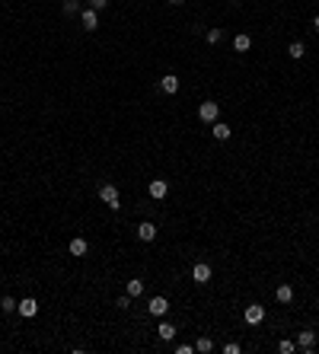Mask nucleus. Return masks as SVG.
I'll list each match as a JSON object with an SVG mask.
<instances>
[{
  "label": "nucleus",
  "instance_id": "obj_27",
  "mask_svg": "<svg viewBox=\"0 0 319 354\" xmlns=\"http://www.w3.org/2000/svg\"><path fill=\"white\" fill-rule=\"evenodd\" d=\"M195 344H176V354H192Z\"/></svg>",
  "mask_w": 319,
  "mask_h": 354
},
{
  "label": "nucleus",
  "instance_id": "obj_30",
  "mask_svg": "<svg viewBox=\"0 0 319 354\" xmlns=\"http://www.w3.org/2000/svg\"><path fill=\"white\" fill-rule=\"evenodd\" d=\"M230 4H233V7H236V4H243V0H230Z\"/></svg>",
  "mask_w": 319,
  "mask_h": 354
},
{
  "label": "nucleus",
  "instance_id": "obj_20",
  "mask_svg": "<svg viewBox=\"0 0 319 354\" xmlns=\"http://www.w3.org/2000/svg\"><path fill=\"white\" fill-rule=\"evenodd\" d=\"M0 309H4V313H16V309H20V300L4 297V300H0Z\"/></svg>",
  "mask_w": 319,
  "mask_h": 354
},
{
  "label": "nucleus",
  "instance_id": "obj_21",
  "mask_svg": "<svg viewBox=\"0 0 319 354\" xmlns=\"http://www.w3.org/2000/svg\"><path fill=\"white\" fill-rule=\"evenodd\" d=\"M278 351H281V354H294V351H297V341L281 338V341H278Z\"/></svg>",
  "mask_w": 319,
  "mask_h": 354
},
{
  "label": "nucleus",
  "instance_id": "obj_13",
  "mask_svg": "<svg viewBox=\"0 0 319 354\" xmlns=\"http://www.w3.org/2000/svg\"><path fill=\"white\" fill-rule=\"evenodd\" d=\"M297 348L300 351H313L316 348V332H300L297 335Z\"/></svg>",
  "mask_w": 319,
  "mask_h": 354
},
{
  "label": "nucleus",
  "instance_id": "obj_11",
  "mask_svg": "<svg viewBox=\"0 0 319 354\" xmlns=\"http://www.w3.org/2000/svg\"><path fill=\"white\" fill-rule=\"evenodd\" d=\"M20 316H26V319H32L39 313V303H36V297H26V300H20V309H16Z\"/></svg>",
  "mask_w": 319,
  "mask_h": 354
},
{
  "label": "nucleus",
  "instance_id": "obj_17",
  "mask_svg": "<svg viewBox=\"0 0 319 354\" xmlns=\"http://www.w3.org/2000/svg\"><path fill=\"white\" fill-rule=\"evenodd\" d=\"M160 338L163 341H172V338H176V325H172V322H160Z\"/></svg>",
  "mask_w": 319,
  "mask_h": 354
},
{
  "label": "nucleus",
  "instance_id": "obj_29",
  "mask_svg": "<svg viewBox=\"0 0 319 354\" xmlns=\"http://www.w3.org/2000/svg\"><path fill=\"white\" fill-rule=\"evenodd\" d=\"M313 29H316V32H319V16H313Z\"/></svg>",
  "mask_w": 319,
  "mask_h": 354
},
{
  "label": "nucleus",
  "instance_id": "obj_14",
  "mask_svg": "<svg viewBox=\"0 0 319 354\" xmlns=\"http://www.w3.org/2000/svg\"><path fill=\"white\" fill-rule=\"evenodd\" d=\"M125 293H128V297H131V300H137V297H141V293H144V281H141V278L128 281V287H125Z\"/></svg>",
  "mask_w": 319,
  "mask_h": 354
},
{
  "label": "nucleus",
  "instance_id": "obj_28",
  "mask_svg": "<svg viewBox=\"0 0 319 354\" xmlns=\"http://www.w3.org/2000/svg\"><path fill=\"white\" fill-rule=\"evenodd\" d=\"M166 4H169V7H182L185 0H166Z\"/></svg>",
  "mask_w": 319,
  "mask_h": 354
},
{
  "label": "nucleus",
  "instance_id": "obj_1",
  "mask_svg": "<svg viewBox=\"0 0 319 354\" xmlns=\"http://www.w3.org/2000/svg\"><path fill=\"white\" fill-rule=\"evenodd\" d=\"M99 198L109 204V211H118L122 208V198H118V188L112 185V182H106V185H99Z\"/></svg>",
  "mask_w": 319,
  "mask_h": 354
},
{
  "label": "nucleus",
  "instance_id": "obj_25",
  "mask_svg": "<svg viewBox=\"0 0 319 354\" xmlns=\"http://www.w3.org/2000/svg\"><path fill=\"white\" fill-rule=\"evenodd\" d=\"M115 306H118V309H128V306H131V297H128V293H125V297H118Z\"/></svg>",
  "mask_w": 319,
  "mask_h": 354
},
{
  "label": "nucleus",
  "instance_id": "obj_8",
  "mask_svg": "<svg viewBox=\"0 0 319 354\" xmlns=\"http://www.w3.org/2000/svg\"><path fill=\"white\" fill-rule=\"evenodd\" d=\"M160 93H166V96H172V93H179V77H176V74H166V77H160Z\"/></svg>",
  "mask_w": 319,
  "mask_h": 354
},
{
  "label": "nucleus",
  "instance_id": "obj_15",
  "mask_svg": "<svg viewBox=\"0 0 319 354\" xmlns=\"http://www.w3.org/2000/svg\"><path fill=\"white\" fill-rule=\"evenodd\" d=\"M274 297H278V303H290V300H294V287H290V284H281V287L274 290Z\"/></svg>",
  "mask_w": 319,
  "mask_h": 354
},
{
  "label": "nucleus",
  "instance_id": "obj_10",
  "mask_svg": "<svg viewBox=\"0 0 319 354\" xmlns=\"http://www.w3.org/2000/svg\"><path fill=\"white\" fill-rule=\"evenodd\" d=\"M211 134H214V141H227V137L233 134V128H230L227 122H220V118H217V122L211 125Z\"/></svg>",
  "mask_w": 319,
  "mask_h": 354
},
{
  "label": "nucleus",
  "instance_id": "obj_2",
  "mask_svg": "<svg viewBox=\"0 0 319 354\" xmlns=\"http://www.w3.org/2000/svg\"><path fill=\"white\" fill-rule=\"evenodd\" d=\"M198 118H201L204 125H214L220 118V106H217V102H211V99L201 102V106H198Z\"/></svg>",
  "mask_w": 319,
  "mask_h": 354
},
{
  "label": "nucleus",
  "instance_id": "obj_3",
  "mask_svg": "<svg viewBox=\"0 0 319 354\" xmlns=\"http://www.w3.org/2000/svg\"><path fill=\"white\" fill-rule=\"evenodd\" d=\"M80 23H83L86 32H96L99 29V13L93 10V7H83V10H80Z\"/></svg>",
  "mask_w": 319,
  "mask_h": 354
},
{
  "label": "nucleus",
  "instance_id": "obj_9",
  "mask_svg": "<svg viewBox=\"0 0 319 354\" xmlns=\"http://www.w3.org/2000/svg\"><path fill=\"white\" fill-rule=\"evenodd\" d=\"M192 281L208 284V281H211V265H208V262H198L195 268H192Z\"/></svg>",
  "mask_w": 319,
  "mask_h": 354
},
{
  "label": "nucleus",
  "instance_id": "obj_4",
  "mask_svg": "<svg viewBox=\"0 0 319 354\" xmlns=\"http://www.w3.org/2000/svg\"><path fill=\"white\" fill-rule=\"evenodd\" d=\"M147 192H150L153 201H163V198L169 195V182H166V179H153V182L147 185Z\"/></svg>",
  "mask_w": 319,
  "mask_h": 354
},
{
  "label": "nucleus",
  "instance_id": "obj_26",
  "mask_svg": "<svg viewBox=\"0 0 319 354\" xmlns=\"http://www.w3.org/2000/svg\"><path fill=\"white\" fill-rule=\"evenodd\" d=\"M90 7L99 13V10H106V7H109V0H90Z\"/></svg>",
  "mask_w": 319,
  "mask_h": 354
},
{
  "label": "nucleus",
  "instance_id": "obj_19",
  "mask_svg": "<svg viewBox=\"0 0 319 354\" xmlns=\"http://www.w3.org/2000/svg\"><path fill=\"white\" fill-rule=\"evenodd\" d=\"M204 39H208V45H220V42H223V29L214 26V29H208V36H204Z\"/></svg>",
  "mask_w": 319,
  "mask_h": 354
},
{
  "label": "nucleus",
  "instance_id": "obj_23",
  "mask_svg": "<svg viewBox=\"0 0 319 354\" xmlns=\"http://www.w3.org/2000/svg\"><path fill=\"white\" fill-rule=\"evenodd\" d=\"M195 351L208 354V351H214V341H211V338H198V341H195Z\"/></svg>",
  "mask_w": 319,
  "mask_h": 354
},
{
  "label": "nucleus",
  "instance_id": "obj_24",
  "mask_svg": "<svg viewBox=\"0 0 319 354\" xmlns=\"http://www.w3.org/2000/svg\"><path fill=\"white\" fill-rule=\"evenodd\" d=\"M243 348H239V341H227L223 344V354H239Z\"/></svg>",
  "mask_w": 319,
  "mask_h": 354
},
{
  "label": "nucleus",
  "instance_id": "obj_6",
  "mask_svg": "<svg viewBox=\"0 0 319 354\" xmlns=\"http://www.w3.org/2000/svg\"><path fill=\"white\" fill-rule=\"evenodd\" d=\"M243 319H246L249 325H258V322L265 319V306H262V303H249L246 313H243Z\"/></svg>",
  "mask_w": 319,
  "mask_h": 354
},
{
  "label": "nucleus",
  "instance_id": "obj_7",
  "mask_svg": "<svg viewBox=\"0 0 319 354\" xmlns=\"http://www.w3.org/2000/svg\"><path fill=\"white\" fill-rule=\"evenodd\" d=\"M137 239H141V243H153V239H157V223H150V220L137 223Z\"/></svg>",
  "mask_w": 319,
  "mask_h": 354
},
{
  "label": "nucleus",
  "instance_id": "obj_5",
  "mask_svg": "<svg viewBox=\"0 0 319 354\" xmlns=\"http://www.w3.org/2000/svg\"><path fill=\"white\" fill-rule=\"evenodd\" d=\"M147 313L150 316H166L169 313V300L166 297H150L147 300Z\"/></svg>",
  "mask_w": 319,
  "mask_h": 354
},
{
  "label": "nucleus",
  "instance_id": "obj_18",
  "mask_svg": "<svg viewBox=\"0 0 319 354\" xmlns=\"http://www.w3.org/2000/svg\"><path fill=\"white\" fill-rule=\"evenodd\" d=\"M287 55H290V58H294V61H300V58H303V55H306V48H303V42H290V45H287Z\"/></svg>",
  "mask_w": 319,
  "mask_h": 354
},
{
  "label": "nucleus",
  "instance_id": "obj_12",
  "mask_svg": "<svg viewBox=\"0 0 319 354\" xmlns=\"http://www.w3.org/2000/svg\"><path fill=\"white\" fill-rule=\"evenodd\" d=\"M67 249H71V255H77V258H83L86 252H90V243H86L83 236H74V239H71V246H67Z\"/></svg>",
  "mask_w": 319,
  "mask_h": 354
},
{
  "label": "nucleus",
  "instance_id": "obj_22",
  "mask_svg": "<svg viewBox=\"0 0 319 354\" xmlns=\"http://www.w3.org/2000/svg\"><path fill=\"white\" fill-rule=\"evenodd\" d=\"M64 16H74V13H80V0H64Z\"/></svg>",
  "mask_w": 319,
  "mask_h": 354
},
{
  "label": "nucleus",
  "instance_id": "obj_16",
  "mask_svg": "<svg viewBox=\"0 0 319 354\" xmlns=\"http://www.w3.org/2000/svg\"><path fill=\"white\" fill-rule=\"evenodd\" d=\"M249 48H252V39H249L246 32H239V36L233 39V51H249Z\"/></svg>",
  "mask_w": 319,
  "mask_h": 354
}]
</instances>
